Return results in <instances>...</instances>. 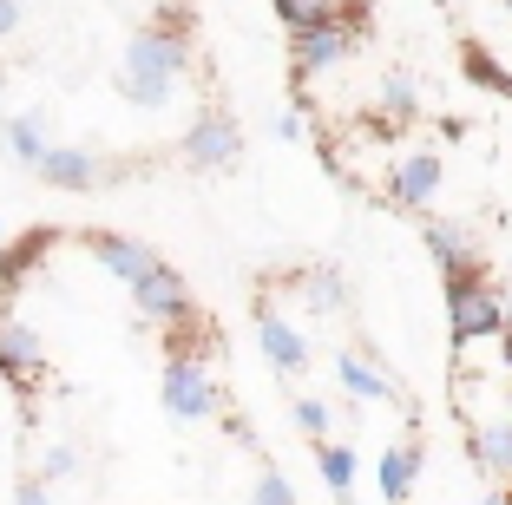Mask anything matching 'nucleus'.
Listing matches in <instances>:
<instances>
[{"label":"nucleus","instance_id":"obj_3","mask_svg":"<svg viewBox=\"0 0 512 505\" xmlns=\"http://www.w3.org/2000/svg\"><path fill=\"white\" fill-rule=\"evenodd\" d=\"M447 322H453V342H493L506 328V302L499 289L486 283V269L467 263V269H447Z\"/></svg>","mask_w":512,"mask_h":505},{"label":"nucleus","instance_id":"obj_7","mask_svg":"<svg viewBox=\"0 0 512 505\" xmlns=\"http://www.w3.org/2000/svg\"><path fill=\"white\" fill-rule=\"evenodd\" d=\"M0 374H7L20 394H33V387L46 381V348H40V335H33L20 315H7V309H0Z\"/></svg>","mask_w":512,"mask_h":505},{"label":"nucleus","instance_id":"obj_1","mask_svg":"<svg viewBox=\"0 0 512 505\" xmlns=\"http://www.w3.org/2000/svg\"><path fill=\"white\" fill-rule=\"evenodd\" d=\"M191 40H197V20L191 7H158V14L145 20V27L132 33V46H125L119 60V99L132 105H171V86L184 79V66H191Z\"/></svg>","mask_w":512,"mask_h":505},{"label":"nucleus","instance_id":"obj_6","mask_svg":"<svg viewBox=\"0 0 512 505\" xmlns=\"http://www.w3.org/2000/svg\"><path fill=\"white\" fill-rule=\"evenodd\" d=\"M53 250H60V230H53V223H27V230H20V237L0 250V309H7V302H14L20 289L40 276V263H46Z\"/></svg>","mask_w":512,"mask_h":505},{"label":"nucleus","instance_id":"obj_12","mask_svg":"<svg viewBox=\"0 0 512 505\" xmlns=\"http://www.w3.org/2000/svg\"><path fill=\"white\" fill-rule=\"evenodd\" d=\"M421 243H427V256H434L440 269L480 263V250H473V230H467V223H453V217H427V223H421Z\"/></svg>","mask_w":512,"mask_h":505},{"label":"nucleus","instance_id":"obj_20","mask_svg":"<svg viewBox=\"0 0 512 505\" xmlns=\"http://www.w3.org/2000/svg\"><path fill=\"white\" fill-rule=\"evenodd\" d=\"M270 7H276V20L296 33V27H316V20H329L342 0H270Z\"/></svg>","mask_w":512,"mask_h":505},{"label":"nucleus","instance_id":"obj_18","mask_svg":"<svg viewBox=\"0 0 512 505\" xmlns=\"http://www.w3.org/2000/svg\"><path fill=\"white\" fill-rule=\"evenodd\" d=\"M460 60H467V79H473V86H486V92H499V99H512V79L493 66V53H486V46L467 40V46H460Z\"/></svg>","mask_w":512,"mask_h":505},{"label":"nucleus","instance_id":"obj_4","mask_svg":"<svg viewBox=\"0 0 512 505\" xmlns=\"http://www.w3.org/2000/svg\"><path fill=\"white\" fill-rule=\"evenodd\" d=\"M178 151H184V164H197V171H230V164L243 158V132H237V119H230L224 105H204Z\"/></svg>","mask_w":512,"mask_h":505},{"label":"nucleus","instance_id":"obj_23","mask_svg":"<svg viewBox=\"0 0 512 505\" xmlns=\"http://www.w3.org/2000/svg\"><path fill=\"white\" fill-rule=\"evenodd\" d=\"M14 505H46V479H27V486L14 492Z\"/></svg>","mask_w":512,"mask_h":505},{"label":"nucleus","instance_id":"obj_15","mask_svg":"<svg viewBox=\"0 0 512 505\" xmlns=\"http://www.w3.org/2000/svg\"><path fill=\"white\" fill-rule=\"evenodd\" d=\"M467 446H473V460H480L493 479H512V420L473 427V433H467Z\"/></svg>","mask_w":512,"mask_h":505},{"label":"nucleus","instance_id":"obj_10","mask_svg":"<svg viewBox=\"0 0 512 505\" xmlns=\"http://www.w3.org/2000/svg\"><path fill=\"white\" fill-rule=\"evenodd\" d=\"M33 171H40L53 191H92V184L106 178V164L92 158V151H73V145H53L40 164H33Z\"/></svg>","mask_w":512,"mask_h":505},{"label":"nucleus","instance_id":"obj_9","mask_svg":"<svg viewBox=\"0 0 512 505\" xmlns=\"http://www.w3.org/2000/svg\"><path fill=\"white\" fill-rule=\"evenodd\" d=\"M434 191H440V158H434V151H414V158H401L388 171V197L401 210H427Z\"/></svg>","mask_w":512,"mask_h":505},{"label":"nucleus","instance_id":"obj_16","mask_svg":"<svg viewBox=\"0 0 512 505\" xmlns=\"http://www.w3.org/2000/svg\"><path fill=\"white\" fill-rule=\"evenodd\" d=\"M316 466H322V479H329V492H335V499H348V492H355V446L316 440Z\"/></svg>","mask_w":512,"mask_h":505},{"label":"nucleus","instance_id":"obj_25","mask_svg":"<svg viewBox=\"0 0 512 505\" xmlns=\"http://www.w3.org/2000/svg\"><path fill=\"white\" fill-rule=\"evenodd\" d=\"M480 505H506V492H486V499H480Z\"/></svg>","mask_w":512,"mask_h":505},{"label":"nucleus","instance_id":"obj_21","mask_svg":"<svg viewBox=\"0 0 512 505\" xmlns=\"http://www.w3.org/2000/svg\"><path fill=\"white\" fill-rule=\"evenodd\" d=\"M250 505H296V492H289L283 473H263V479H256V492H250Z\"/></svg>","mask_w":512,"mask_h":505},{"label":"nucleus","instance_id":"obj_2","mask_svg":"<svg viewBox=\"0 0 512 505\" xmlns=\"http://www.w3.org/2000/svg\"><path fill=\"white\" fill-rule=\"evenodd\" d=\"M362 40H368V0H342L329 20L296 27L289 33V73H296V86L316 79V73H329V66H342Z\"/></svg>","mask_w":512,"mask_h":505},{"label":"nucleus","instance_id":"obj_26","mask_svg":"<svg viewBox=\"0 0 512 505\" xmlns=\"http://www.w3.org/2000/svg\"><path fill=\"white\" fill-rule=\"evenodd\" d=\"M499 7H506V14H512V0H499Z\"/></svg>","mask_w":512,"mask_h":505},{"label":"nucleus","instance_id":"obj_13","mask_svg":"<svg viewBox=\"0 0 512 505\" xmlns=\"http://www.w3.org/2000/svg\"><path fill=\"white\" fill-rule=\"evenodd\" d=\"M335 374H342V387L355 394V401H388V407H407V394H401V387H394L388 374L375 368V361H362L355 348H348V355H335Z\"/></svg>","mask_w":512,"mask_h":505},{"label":"nucleus","instance_id":"obj_17","mask_svg":"<svg viewBox=\"0 0 512 505\" xmlns=\"http://www.w3.org/2000/svg\"><path fill=\"white\" fill-rule=\"evenodd\" d=\"M0 138H7V151H14L20 164H40L46 151H53V145H46V132H40V119H7V132H0Z\"/></svg>","mask_w":512,"mask_h":505},{"label":"nucleus","instance_id":"obj_5","mask_svg":"<svg viewBox=\"0 0 512 505\" xmlns=\"http://www.w3.org/2000/svg\"><path fill=\"white\" fill-rule=\"evenodd\" d=\"M132 302H138V315L145 322H165V328H184V322H197V302H191V283H184L171 263H151L145 276L132 283Z\"/></svg>","mask_w":512,"mask_h":505},{"label":"nucleus","instance_id":"obj_8","mask_svg":"<svg viewBox=\"0 0 512 505\" xmlns=\"http://www.w3.org/2000/svg\"><path fill=\"white\" fill-rule=\"evenodd\" d=\"M79 243H86V250L99 256V269H106V276H119L125 289H132L138 276H145V269L158 263V250H145L138 237H119V230H86Z\"/></svg>","mask_w":512,"mask_h":505},{"label":"nucleus","instance_id":"obj_19","mask_svg":"<svg viewBox=\"0 0 512 505\" xmlns=\"http://www.w3.org/2000/svg\"><path fill=\"white\" fill-rule=\"evenodd\" d=\"M381 112H388V119H414V112H421V92H414V79H407V73L381 79Z\"/></svg>","mask_w":512,"mask_h":505},{"label":"nucleus","instance_id":"obj_11","mask_svg":"<svg viewBox=\"0 0 512 505\" xmlns=\"http://www.w3.org/2000/svg\"><path fill=\"white\" fill-rule=\"evenodd\" d=\"M256 342H263V355L276 361L283 374H309V342H302V328H289L283 315H256Z\"/></svg>","mask_w":512,"mask_h":505},{"label":"nucleus","instance_id":"obj_24","mask_svg":"<svg viewBox=\"0 0 512 505\" xmlns=\"http://www.w3.org/2000/svg\"><path fill=\"white\" fill-rule=\"evenodd\" d=\"M14 27H20V0H0V40H7Z\"/></svg>","mask_w":512,"mask_h":505},{"label":"nucleus","instance_id":"obj_22","mask_svg":"<svg viewBox=\"0 0 512 505\" xmlns=\"http://www.w3.org/2000/svg\"><path fill=\"white\" fill-rule=\"evenodd\" d=\"M296 427L309 433V440H329V407L322 401H296Z\"/></svg>","mask_w":512,"mask_h":505},{"label":"nucleus","instance_id":"obj_14","mask_svg":"<svg viewBox=\"0 0 512 505\" xmlns=\"http://www.w3.org/2000/svg\"><path fill=\"white\" fill-rule=\"evenodd\" d=\"M414 479H421V440H401L381 453V499L401 505L407 492H414Z\"/></svg>","mask_w":512,"mask_h":505}]
</instances>
